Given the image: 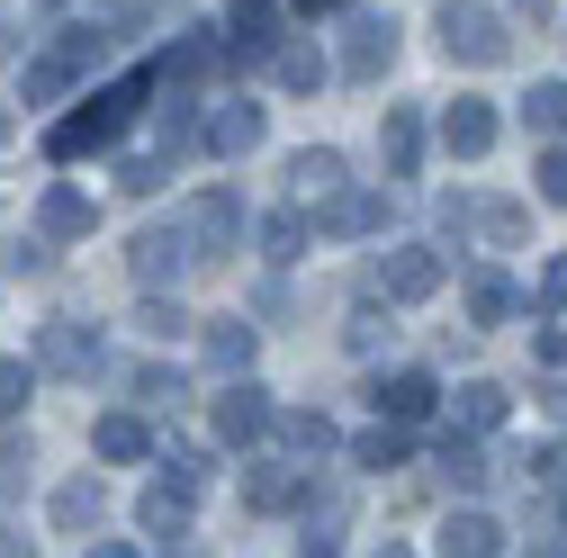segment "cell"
Listing matches in <instances>:
<instances>
[{"mask_svg":"<svg viewBox=\"0 0 567 558\" xmlns=\"http://www.w3.org/2000/svg\"><path fill=\"white\" fill-rule=\"evenodd\" d=\"M189 505H198V486H181V477H154L145 486V505H135V523H145V540H189Z\"/></svg>","mask_w":567,"mask_h":558,"instance_id":"15","label":"cell"},{"mask_svg":"<svg viewBox=\"0 0 567 558\" xmlns=\"http://www.w3.org/2000/svg\"><path fill=\"white\" fill-rule=\"evenodd\" d=\"M270 433L289 442V459H324V451H342V433H333V414H324V405H298V414H270Z\"/></svg>","mask_w":567,"mask_h":558,"instance_id":"19","label":"cell"},{"mask_svg":"<svg viewBox=\"0 0 567 558\" xmlns=\"http://www.w3.org/2000/svg\"><path fill=\"white\" fill-rule=\"evenodd\" d=\"M0 145H10V117H0Z\"/></svg>","mask_w":567,"mask_h":558,"instance_id":"47","label":"cell"},{"mask_svg":"<svg viewBox=\"0 0 567 558\" xmlns=\"http://www.w3.org/2000/svg\"><path fill=\"white\" fill-rule=\"evenodd\" d=\"M433 468H442V486H451V496H477V486L495 477V459L477 451V433H451V442L433 451Z\"/></svg>","mask_w":567,"mask_h":558,"instance_id":"21","label":"cell"},{"mask_svg":"<svg viewBox=\"0 0 567 558\" xmlns=\"http://www.w3.org/2000/svg\"><path fill=\"white\" fill-rule=\"evenodd\" d=\"M270 45H279V0H235L226 63H235V73H252V63H270Z\"/></svg>","mask_w":567,"mask_h":558,"instance_id":"12","label":"cell"},{"mask_svg":"<svg viewBox=\"0 0 567 558\" xmlns=\"http://www.w3.org/2000/svg\"><path fill=\"white\" fill-rule=\"evenodd\" d=\"M126 261H135V279H145V289H172L181 270H198V261H189V226H181V217H172V226H145Z\"/></svg>","mask_w":567,"mask_h":558,"instance_id":"8","label":"cell"},{"mask_svg":"<svg viewBox=\"0 0 567 558\" xmlns=\"http://www.w3.org/2000/svg\"><path fill=\"white\" fill-rule=\"evenodd\" d=\"M261 261H270V270L307 261V217H298V207H279V217H261Z\"/></svg>","mask_w":567,"mask_h":558,"instance_id":"30","label":"cell"},{"mask_svg":"<svg viewBox=\"0 0 567 558\" xmlns=\"http://www.w3.org/2000/svg\"><path fill=\"white\" fill-rule=\"evenodd\" d=\"M495 135H505V126H495V100H451V108H442V154H451V163L495 154Z\"/></svg>","mask_w":567,"mask_h":558,"instance_id":"11","label":"cell"},{"mask_svg":"<svg viewBox=\"0 0 567 558\" xmlns=\"http://www.w3.org/2000/svg\"><path fill=\"white\" fill-rule=\"evenodd\" d=\"M252 352H261V333H252L244 316H226V324H207V370H226V379H244V370H252Z\"/></svg>","mask_w":567,"mask_h":558,"instance_id":"25","label":"cell"},{"mask_svg":"<svg viewBox=\"0 0 567 558\" xmlns=\"http://www.w3.org/2000/svg\"><path fill=\"white\" fill-rule=\"evenodd\" d=\"M154 91V73H126V82H109V91H91L73 117H54V135H45V154L54 163H82V154H100V145H117V126L135 117V100Z\"/></svg>","mask_w":567,"mask_h":558,"instance_id":"1","label":"cell"},{"mask_svg":"<svg viewBox=\"0 0 567 558\" xmlns=\"http://www.w3.org/2000/svg\"><path fill=\"white\" fill-rule=\"evenodd\" d=\"M505 388H495V379H460V396H451V414H460V433H495V424H505Z\"/></svg>","mask_w":567,"mask_h":558,"instance_id":"26","label":"cell"},{"mask_svg":"<svg viewBox=\"0 0 567 558\" xmlns=\"http://www.w3.org/2000/svg\"><path fill=\"white\" fill-rule=\"evenodd\" d=\"M189 145H198V100H189V91H172V100H163V154L181 163Z\"/></svg>","mask_w":567,"mask_h":558,"instance_id":"32","label":"cell"},{"mask_svg":"<svg viewBox=\"0 0 567 558\" xmlns=\"http://www.w3.org/2000/svg\"><path fill=\"white\" fill-rule=\"evenodd\" d=\"M37 396V361H0V424H19Z\"/></svg>","mask_w":567,"mask_h":558,"instance_id":"35","label":"cell"},{"mask_svg":"<svg viewBox=\"0 0 567 558\" xmlns=\"http://www.w3.org/2000/svg\"><path fill=\"white\" fill-rule=\"evenodd\" d=\"M270 388H252V370L244 379H226V396H217V442H235V451H252V442H270Z\"/></svg>","mask_w":567,"mask_h":558,"instance_id":"7","label":"cell"},{"mask_svg":"<svg viewBox=\"0 0 567 558\" xmlns=\"http://www.w3.org/2000/svg\"><path fill=\"white\" fill-rule=\"evenodd\" d=\"M370 405H379V414H396V424H423V414L442 405V388L423 379V370H396V379H379V388H370Z\"/></svg>","mask_w":567,"mask_h":558,"instance_id":"20","label":"cell"},{"mask_svg":"<svg viewBox=\"0 0 567 558\" xmlns=\"http://www.w3.org/2000/svg\"><path fill=\"white\" fill-rule=\"evenodd\" d=\"M126 388L145 396V405H181V370H154V361H145V370H126Z\"/></svg>","mask_w":567,"mask_h":558,"instance_id":"39","label":"cell"},{"mask_svg":"<svg viewBox=\"0 0 567 558\" xmlns=\"http://www.w3.org/2000/svg\"><path fill=\"white\" fill-rule=\"evenodd\" d=\"M532 180H540V198H549V207H567V135H549V154L532 163Z\"/></svg>","mask_w":567,"mask_h":558,"instance_id":"38","label":"cell"},{"mask_svg":"<svg viewBox=\"0 0 567 558\" xmlns=\"http://www.w3.org/2000/svg\"><path fill=\"white\" fill-rule=\"evenodd\" d=\"M532 352H540V370H567V324H549V316H540V333H532Z\"/></svg>","mask_w":567,"mask_h":558,"instance_id":"43","label":"cell"},{"mask_svg":"<svg viewBox=\"0 0 567 558\" xmlns=\"http://www.w3.org/2000/svg\"><path fill=\"white\" fill-rule=\"evenodd\" d=\"M28 468H37V451H28V442H10V451H0V496H19V486H28Z\"/></svg>","mask_w":567,"mask_h":558,"instance_id":"42","label":"cell"},{"mask_svg":"<svg viewBox=\"0 0 567 558\" xmlns=\"http://www.w3.org/2000/svg\"><path fill=\"white\" fill-rule=\"evenodd\" d=\"M388 217H396L388 189H333V198H324V235H342V244H351V235H379Z\"/></svg>","mask_w":567,"mask_h":558,"instance_id":"16","label":"cell"},{"mask_svg":"<svg viewBox=\"0 0 567 558\" xmlns=\"http://www.w3.org/2000/svg\"><path fill=\"white\" fill-rule=\"evenodd\" d=\"M37 235H45V244H82V235H100V198L73 189V180H54V189L37 198Z\"/></svg>","mask_w":567,"mask_h":558,"instance_id":"9","label":"cell"},{"mask_svg":"<svg viewBox=\"0 0 567 558\" xmlns=\"http://www.w3.org/2000/svg\"><path fill=\"white\" fill-rule=\"evenodd\" d=\"M289 189H298V198H333V189H342V154H333V145L289 154Z\"/></svg>","mask_w":567,"mask_h":558,"instance_id":"29","label":"cell"},{"mask_svg":"<svg viewBox=\"0 0 567 558\" xmlns=\"http://www.w3.org/2000/svg\"><path fill=\"white\" fill-rule=\"evenodd\" d=\"M316 496V468H298V459H261L252 477H244V505L252 514H289V505H307Z\"/></svg>","mask_w":567,"mask_h":558,"instance_id":"13","label":"cell"},{"mask_svg":"<svg viewBox=\"0 0 567 558\" xmlns=\"http://www.w3.org/2000/svg\"><path fill=\"white\" fill-rule=\"evenodd\" d=\"M135 324H145V333H154V342H172V333H189V316H181V307H172V298H163V289H154V298H145V307H135Z\"/></svg>","mask_w":567,"mask_h":558,"instance_id":"40","label":"cell"},{"mask_svg":"<svg viewBox=\"0 0 567 558\" xmlns=\"http://www.w3.org/2000/svg\"><path fill=\"white\" fill-rule=\"evenodd\" d=\"M388 63H396V19H388V10L342 19V73H351V82H388Z\"/></svg>","mask_w":567,"mask_h":558,"instance_id":"6","label":"cell"},{"mask_svg":"<svg viewBox=\"0 0 567 558\" xmlns=\"http://www.w3.org/2000/svg\"><path fill=\"white\" fill-rule=\"evenodd\" d=\"M37 370L45 379H100V333L91 324H45L37 333Z\"/></svg>","mask_w":567,"mask_h":558,"instance_id":"10","label":"cell"},{"mask_svg":"<svg viewBox=\"0 0 567 558\" xmlns=\"http://www.w3.org/2000/svg\"><path fill=\"white\" fill-rule=\"evenodd\" d=\"M342 531H351V505L333 496V505H316V514H307V540H298V549H307V558H316V549H342Z\"/></svg>","mask_w":567,"mask_h":558,"instance_id":"36","label":"cell"},{"mask_svg":"<svg viewBox=\"0 0 567 558\" xmlns=\"http://www.w3.org/2000/svg\"><path fill=\"white\" fill-rule=\"evenodd\" d=\"M217 63H226L217 28H181V37H172V54H163V73H172V82H207Z\"/></svg>","mask_w":567,"mask_h":558,"instance_id":"23","label":"cell"},{"mask_svg":"<svg viewBox=\"0 0 567 558\" xmlns=\"http://www.w3.org/2000/svg\"><path fill=\"white\" fill-rule=\"evenodd\" d=\"M181 226H189V261L207 270V261H226V252L244 244V198L217 180V189H198V207H189Z\"/></svg>","mask_w":567,"mask_h":558,"instance_id":"5","label":"cell"},{"mask_svg":"<svg viewBox=\"0 0 567 558\" xmlns=\"http://www.w3.org/2000/svg\"><path fill=\"white\" fill-rule=\"evenodd\" d=\"M523 226H532L523 198H486V207H477V235H486V244H523Z\"/></svg>","mask_w":567,"mask_h":558,"instance_id":"33","label":"cell"},{"mask_svg":"<svg viewBox=\"0 0 567 558\" xmlns=\"http://www.w3.org/2000/svg\"><path fill=\"white\" fill-rule=\"evenodd\" d=\"M279 54V91H316L333 63H324V45H270Z\"/></svg>","mask_w":567,"mask_h":558,"instance_id":"31","label":"cell"},{"mask_svg":"<svg viewBox=\"0 0 567 558\" xmlns=\"http://www.w3.org/2000/svg\"><path fill=\"white\" fill-rule=\"evenodd\" d=\"M91 451H100L109 468H135V459H154V424H145V414H100V424H91Z\"/></svg>","mask_w":567,"mask_h":558,"instance_id":"17","label":"cell"},{"mask_svg":"<svg viewBox=\"0 0 567 558\" xmlns=\"http://www.w3.org/2000/svg\"><path fill=\"white\" fill-rule=\"evenodd\" d=\"M451 279V261L433 252V244H396V252H379V270H370V289L388 298V307H423Z\"/></svg>","mask_w":567,"mask_h":558,"instance_id":"4","label":"cell"},{"mask_svg":"<svg viewBox=\"0 0 567 558\" xmlns=\"http://www.w3.org/2000/svg\"><path fill=\"white\" fill-rule=\"evenodd\" d=\"M468 226H477V198H460V189H451V198H442V235H460V244H468Z\"/></svg>","mask_w":567,"mask_h":558,"instance_id":"44","label":"cell"},{"mask_svg":"<svg viewBox=\"0 0 567 558\" xmlns=\"http://www.w3.org/2000/svg\"><path fill=\"white\" fill-rule=\"evenodd\" d=\"M433 37H442V54H451V63H477V73L514 54V28L495 19L486 0H442V10H433Z\"/></svg>","mask_w":567,"mask_h":558,"instance_id":"2","label":"cell"},{"mask_svg":"<svg viewBox=\"0 0 567 558\" xmlns=\"http://www.w3.org/2000/svg\"><path fill=\"white\" fill-rule=\"evenodd\" d=\"M514 307H523V289L505 270H468V324H505Z\"/></svg>","mask_w":567,"mask_h":558,"instance_id":"28","label":"cell"},{"mask_svg":"<svg viewBox=\"0 0 567 558\" xmlns=\"http://www.w3.org/2000/svg\"><path fill=\"white\" fill-rule=\"evenodd\" d=\"M523 117H532L540 135H567V82H532V100H523Z\"/></svg>","mask_w":567,"mask_h":558,"instance_id":"37","label":"cell"},{"mask_svg":"<svg viewBox=\"0 0 567 558\" xmlns=\"http://www.w3.org/2000/svg\"><path fill=\"white\" fill-rule=\"evenodd\" d=\"M442 549H451V558H495V549H505V523L477 514V505H460V514L442 523Z\"/></svg>","mask_w":567,"mask_h":558,"instance_id":"24","label":"cell"},{"mask_svg":"<svg viewBox=\"0 0 567 558\" xmlns=\"http://www.w3.org/2000/svg\"><path fill=\"white\" fill-rule=\"evenodd\" d=\"M351 459H361V468H405V459H414V433L396 424V414H379V424L351 442Z\"/></svg>","mask_w":567,"mask_h":558,"instance_id":"27","label":"cell"},{"mask_svg":"<svg viewBox=\"0 0 567 558\" xmlns=\"http://www.w3.org/2000/svg\"><path fill=\"white\" fill-rule=\"evenodd\" d=\"M379 163H388V180H414V163H423V117H414V108H388V126H379Z\"/></svg>","mask_w":567,"mask_h":558,"instance_id":"22","label":"cell"},{"mask_svg":"<svg viewBox=\"0 0 567 558\" xmlns=\"http://www.w3.org/2000/svg\"><path fill=\"white\" fill-rule=\"evenodd\" d=\"M532 307H540V316H567V252L540 270V298H532Z\"/></svg>","mask_w":567,"mask_h":558,"instance_id":"41","label":"cell"},{"mask_svg":"<svg viewBox=\"0 0 567 558\" xmlns=\"http://www.w3.org/2000/svg\"><path fill=\"white\" fill-rule=\"evenodd\" d=\"M261 126H270V108H252V100H226L217 117H198V145L217 154V163H235V154H252V145H261Z\"/></svg>","mask_w":567,"mask_h":558,"instance_id":"14","label":"cell"},{"mask_svg":"<svg viewBox=\"0 0 567 558\" xmlns=\"http://www.w3.org/2000/svg\"><path fill=\"white\" fill-rule=\"evenodd\" d=\"M540 396H549V414H558V424H567V379H549Z\"/></svg>","mask_w":567,"mask_h":558,"instance_id":"46","label":"cell"},{"mask_svg":"<svg viewBox=\"0 0 567 558\" xmlns=\"http://www.w3.org/2000/svg\"><path fill=\"white\" fill-rule=\"evenodd\" d=\"M100 45H109V37H91V28H73L63 45H37V54L19 63V100H28V108H54V100L100 63Z\"/></svg>","mask_w":567,"mask_h":558,"instance_id":"3","label":"cell"},{"mask_svg":"<svg viewBox=\"0 0 567 558\" xmlns=\"http://www.w3.org/2000/svg\"><path fill=\"white\" fill-rule=\"evenodd\" d=\"M0 270H10V279H37V270H45V235H37V244H19V252L0 261Z\"/></svg>","mask_w":567,"mask_h":558,"instance_id":"45","label":"cell"},{"mask_svg":"<svg viewBox=\"0 0 567 558\" xmlns=\"http://www.w3.org/2000/svg\"><path fill=\"white\" fill-rule=\"evenodd\" d=\"M100 514H109L100 477H63L54 496H45V523H54V531H100Z\"/></svg>","mask_w":567,"mask_h":558,"instance_id":"18","label":"cell"},{"mask_svg":"<svg viewBox=\"0 0 567 558\" xmlns=\"http://www.w3.org/2000/svg\"><path fill=\"white\" fill-rule=\"evenodd\" d=\"M163 180H172V154H126V163H117V189H126V198H154Z\"/></svg>","mask_w":567,"mask_h":558,"instance_id":"34","label":"cell"}]
</instances>
